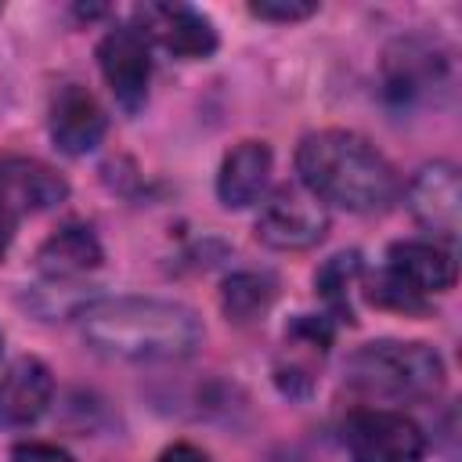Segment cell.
<instances>
[{
    "label": "cell",
    "mask_w": 462,
    "mask_h": 462,
    "mask_svg": "<svg viewBox=\"0 0 462 462\" xmlns=\"http://www.w3.org/2000/svg\"><path fill=\"white\" fill-rule=\"evenodd\" d=\"M83 339L119 361H180L202 346L191 307L155 296H108L79 310Z\"/></svg>",
    "instance_id": "6da1fadb"
},
{
    "label": "cell",
    "mask_w": 462,
    "mask_h": 462,
    "mask_svg": "<svg viewBox=\"0 0 462 462\" xmlns=\"http://www.w3.org/2000/svg\"><path fill=\"white\" fill-rule=\"evenodd\" d=\"M296 173L321 206L346 213H383L401 191L386 155L354 130L307 134L296 148Z\"/></svg>",
    "instance_id": "7a4b0ae2"
},
{
    "label": "cell",
    "mask_w": 462,
    "mask_h": 462,
    "mask_svg": "<svg viewBox=\"0 0 462 462\" xmlns=\"http://www.w3.org/2000/svg\"><path fill=\"white\" fill-rule=\"evenodd\" d=\"M346 383L368 397L426 401L444 386V357L430 343H365L346 357Z\"/></svg>",
    "instance_id": "3957f363"
},
{
    "label": "cell",
    "mask_w": 462,
    "mask_h": 462,
    "mask_svg": "<svg viewBox=\"0 0 462 462\" xmlns=\"http://www.w3.org/2000/svg\"><path fill=\"white\" fill-rule=\"evenodd\" d=\"M65 195V177L47 162L25 155H0V256L7 253L22 217L51 209Z\"/></svg>",
    "instance_id": "277c9868"
},
{
    "label": "cell",
    "mask_w": 462,
    "mask_h": 462,
    "mask_svg": "<svg viewBox=\"0 0 462 462\" xmlns=\"http://www.w3.org/2000/svg\"><path fill=\"white\" fill-rule=\"evenodd\" d=\"M328 231V209L303 188V184H282L256 213V238L282 253L310 249Z\"/></svg>",
    "instance_id": "5b68a950"
},
{
    "label": "cell",
    "mask_w": 462,
    "mask_h": 462,
    "mask_svg": "<svg viewBox=\"0 0 462 462\" xmlns=\"http://www.w3.org/2000/svg\"><path fill=\"white\" fill-rule=\"evenodd\" d=\"M343 444L354 462H419L426 451L422 430L386 408H361L350 411L343 422Z\"/></svg>",
    "instance_id": "8992f818"
},
{
    "label": "cell",
    "mask_w": 462,
    "mask_h": 462,
    "mask_svg": "<svg viewBox=\"0 0 462 462\" xmlns=\"http://www.w3.org/2000/svg\"><path fill=\"white\" fill-rule=\"evenodd\" d=\"M101 76L123 112H141L152 83V51L134 25H116L97 43Z\"/></svg>",
    "instance_id": "52a82bcc"
},
{
    "label": "cell",
    "mask_w": 462,
    "mask_h": 462,
    "mask_svg": "<svg viewBox=\"0 0 462 462\" xmlns=\"http://www.w3.org/2000/svg\"><path fill=\"white\" fill-rule=\"evenodd\" d=\"M134 29L177 58H209L217 51L213 22L188 4H141L134 11Z\"/></svg>",
    "instance_id": "ba28073f"
},
{
    "label": "cell",
    "mask_w": 462,
    "mask_h": 462,
    "mask_svg": "<svg viewBox=\"0 0 462 462\" xmlns=\"http://www.w3.org/2000/svg\"><path fill=\"white\" fill-rule=\"evenodd\" d=\"M408 209L411 217L440 235L444 242L458 238V213H462V184L451 162H430L408 180Z\"/></svg>",
    "instance_id": "9c48e42d"
},
{
    "label": "cell",
    "mask_w": 462,
    "mask_h": 462,
    "mask_svg": "<svg viewBox=\"0 0 462 462\" xmlns=\"http://www.w3.org/2000/svg\"><path fill=\"white\" fill-rule=\"evenodd\" d=\"M105 130H108V116L87 87L69 83L54 94V101H51V141L65 155L94 152L101 144Z\"/></svg>",
    "instance_id": "30bf717a"
},
{
    "label": "cell",
    "mask_w": 462,
    "mask_h": 462,
    "mask_svg": "<svg viewBox=\"0 0 462 462\" xmlns=\"http://www.w3.org/2000/svg\"><path fill=\"white\" fill-rule=\"evenodd\" d=\"M383 271L422 300H430L433 292H448L458 274L451 249H444L440 242H419V238L393 242Z\"/></svg>",
    "instance_id": "8fae6325"
},
{
    "label": "cell",
    "mask_w": 462,
    "mask_h": 462,
    "mask_svg": "<svg viewBox=\"0 0 462 462\" xmlns=\"http://www.w3.org/2000/svg\"><path fill=\"white\" fill-rule=\"evenodd\" d=\"M54 397L51 368L40 357H18L0 375V426H32Z\"/></svg>",
    "instance_id": "7c38bea8"
},
{
    "label": "cell",
    "mask_w": 462,
    "mask_h": 462,
    "mask_svg": "<svg viewBox=\"0 0 462 462\" xmlns=\"http://www.w3.org/2000/svg\"><path fill=\"white\" fill-rule=\"evenodd\" d=\"M271 177V148L263 141H242L235 144L217 173V199L224 209H245L260 199Z\"/></svg>",
    "instance_id": "4fadbf2b"
},
{
    "label": "cell",
    "mask_w": 462,
    "mask_h": 462,
    "mask_svg": "<svg viewBox=\"0 0 462 462\" xmlns=\"http://www.w3.org/2000/svg\"><path fill=\"white\" fill-rule=\"evenodd\" d=\"M101 260H105V249L87 224H65L51 238H43L36 249V267L47 278H79L101 267Z\"/></svg>",
    "instance_id": "5bb4252c"
},
{
    "label": "cell",
    "mask_w": 462,
    "mask_h": 462,
    "mask_svg": "<svg viewBox=\"0 0 462 462\" xmlns=\"http://www.w3.org/2000/svg\"><path fill=\"white\" fill-rule=\"evenodd\" d=\"M444 83V58L433 47L419 43H401L397 54L386 58V94L397 97L401 105H411L437 90Z\"/></svg>",
    "instance_id": "9a60e30c"
},
{
    "label": "cell",
    "mask_w": 462,
    "mask_h": 462,
    "mask_svg": "<svg viewBox=\"0 0 462 462\" xmlns=\"http://www.w3.org/2000/svg\"><path fill=\"white\" fill-rule=\"evenodd\" d=\"M271 303H274V278L256 274V271H238L220 289V310L235 325L256 321Z\"/></svg>",
    "instance_id": "2e32d148"
},
{
    "label": "cell",
    "mask_w": 462,
    "mask_h": 462,
    "mask_svg": "<svg viewBox=\"0 0 462 462\" xmlns=\"http://www.w3.org/2000/svg\"><path fill=\"white\" fill-rule=\"evenodd\" d=\"M361 274V256L357 253H339L332 256L318 274H314V285H318V296L339 314L350 321V289Z\"/></svg>",
    "instance_id": "e0dca14e"
},
{
    "label": "cell",
    "mask_w": 462,
    "mask_h": 462,
    "mask_svg": "<svg viewBox=\"0 0 462 462\" xmlns=\"http://www.w3.org/2000/svg\"><path fill=\"white\" fill-rule=\"evenodd\" d=\"M318 11L314 0H256L249 4V14L267 18V22H303Z\"/></svg>",
    "instance_id": "ac0fdd59"
},
{
    "label": "cell",
    "mask_w": 462,
    "mask_h": 462,
    "mask_svg": "<svg viewBox=\"0 0 462 462\" xmlns=\"http://www.w3.org/2000/svg\"><path fill=\"white\" fill-rule=\"evenodd\" d=\"M11 462H76L65 448L47 444V440H22L11 451Z\"/></svg>",
    "instance_id": "d6986e66"
},
{
    "label": "cell",
    "mask_w": 462,
    "mask_h": 462,
    "mask_svg": "<svg viewBox=\"0 0 462 462\" xmlns=\"http://www.w3.org/2000/svg\"><path fill=\"white\" fill-rule=\"evenodd\" d=\"M155 462H209V455L202 451V448H195V444H170Z\"/></svg>",
    "instance_id": "ffe728a7"
},
{
    "label": "cell",
    "mask_w": 462,
    "mask_h": 462,
    "mask_svg": "<svg viewBox=\"0 0 462 462\" xmlns=\"http://www.w3.org/2000/svg\"><path fill=\"white\" fill-rule=\"evenodd\" d=\"M0 350H4V336H0Z\"/></svg>",
    "instance_id": "44dd1931"
}]
</instances>
